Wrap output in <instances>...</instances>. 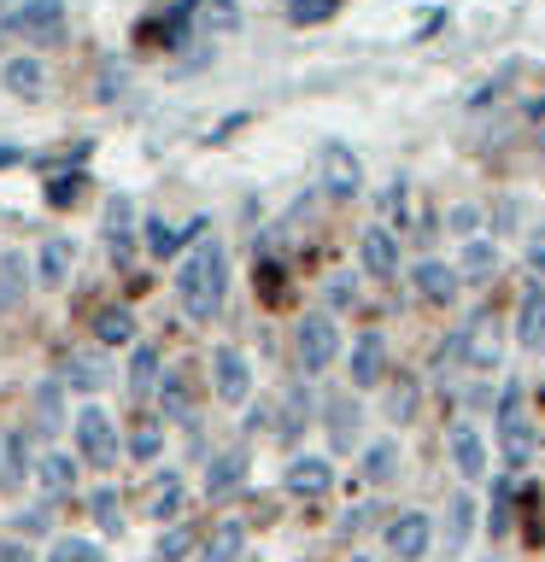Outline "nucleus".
Instances as JSON below:
<instances>
[{"instance_id": "obj_1", "label": "nucleus", "mask_w": 545, "mask_h": 562, "mask_svg": "<svg viewBox=\"0 0 545 562\" xmlns=\"http://www.w3.org/2000/svg\"><path fill=\"white\" fill-rule=\"evenodd\" d=\"M223 293H229V252L218 240H200L176 270V299H182L188 323H211L223 311Z\"/></svg>"}, {"instance_id": "obj_2", "label": "nucleus", "mask_w": 545, "mask_h": 562, "mask_svg": "<svg viewBox=\"0 0 545 562\" xmlns=\"http://www.w3.org/2000/svg\"><path fill=\"white\" fill-rule=\"evenodd\" d=\"M499 457L510 469H522L534 457V416H527V393L516 381L499 393Z\"/></svg>"}, {"instance_id": "obj_3", "label": "nucleus", "mask_w": 545, "mask_h": 562, "mask_svg": "<svg viewBox=\"0 0 545 562\" xmlns=\"http://www.w3.org/2000/svg\"><path fill=\"white\" fill-rule=\"evenodd\" d=\"M123 457V439L112 428V416L100 404H82L77 411V463H94V469H118Z\"/></svg>"}, {"instance_id": "obj_4", "label": "nucleus", "mask_w": 545, "mask_h": 562, "mask_svg": "<svg viewBox=\"0 0 545 562\" xmlns=\"http://www.w3.org/2000/svg\"><path fill=\"white\" fill-rule=\"evenodd\" d=\"M293 351H299V369H305V375H323V369L341 358V328H334V316L311 311L305 323L293 328Z\"/></svg>"}, {"instance_id": "obj_5", "label": "nucleus", "mask_w": 545, "mask_h": 562, "mask_svg": "<svg viewBox=\"0 0 545 562\" xmlns=\"http://www.w3.org/2000/svg\"><path fill=\"white\" fill-rule=\"evenodd\" d=\"M7 30L18 42H59L65 35V0H24L18 12H7Z\"/></svg>"}, {"instance_id": "obj_6", "label": "nucleus", "mask_w": 545, "mask_h": 562, "mask_svg": "<svg viewBox=\"0 0 545 562\" xmlns=\"http://www.w3.org/2000/svg\"><path fill=\"white\" fill-rule=\"evenodd\" d=\"M387 557H399V562H422L429 557V544H434V521L422 516V509H399L393 521H387Z\"/></svg>"}, {"instance_id": "obj_7", "label": "nucleus", "mask_w": 545, "mask_h": 562, "mask_svg": "<svg viewBox=\"0 0 545 562\" xmlns=\"http://www.w3.org/2000/svg\"><path fill=\"white\" fill-rule=\"evenodd\" d=\"M211 386H218L223 404H246L253 398V363H246L235 346H218L211 351Z\"/></svg>"}, {"instance_id": "obj_8", "label": "nucleus", "mask_w": 545, "mask_h": 562, "mask_svg": "<svg viewBox=\"0 0 545 562\" xmlns=\"http://www.w3.org/2000/svg\"><path fill=\"white\" fill-rule=\"evenodd\" d=\"M316 165H323V188L334 193V200H352V193L364 188V165H358V153H352L346 140H329Z\"/></svg>"}, {"instance_id": "obj_9", "label": "nucleus", "mask_w": 545, "mask_h": 562, "mask_svg": "<svg viewBox=\"0 0 545 562\" xmlns=\"http://www.w3.org/2000/svg\"><path fill=\"white\" fill-rule=\"evenodd\" d=\"M358 263H364V276H376V281H393L399 276V240H393V228H364V240H358Z\"/></svg>"}, {"instance_id": "obj_10", "label": "nucleus", "mask_w": 545, "mask_h": 562, "mask_svg": "<svg viewBox=\"0 0 545 562\" xmlns=\"http://www.w3.org/2000/svg\"><path fill=\"white\" fill-rule=\"evenodd\" d=\"M323 422H329V446L334 451H352L364 439V411H358V398H352V393H334L323 404Z\"/></svg>"}, {"instance_id": "obj_11", "label": "nucleus", "mask_w": 545, "mask_h": 562, "mask_svg": "<svg viewBox=\"0 0 545 562\" xmlns=\"http://www.w3.org/2000/svg\"><path fill=\"white\" fill-rule=\"evenodd\" d=\"M281 486H288L293 498H323V492L334 486V463L329 457H293L288 474H281Z\"/></svg>"}, {"instance_id": "obj_12", "label": "nucleus", "mask_w": 545, "mask_h": 562, "mask_svg": "<svg viewBox=\"0 0 545 562\" xmlns=\"http://www.w3.org/2000/svg\"><path fill=\"white\" fill-rule=\"evenodd\" d=\"M516 346H522V351H540V346H545V281H527V288H522Z\"/></svg>"}, {"instance_id": "obj_13", "label": "nucleus", "mask_w": 545, "mask_h": 562, "mask_svg": "<svg viewBox=\"0 0 545 562\" xmlns=\"http://www.w3.org/2000/svg\"><path fill=\"white\" fill-rule=\"evenodd\" d=\"M387 381V340L381 334H358L352 340V386H381Z\"/></svg>"}, {"instance_id": "obj_14", "label": "nucleus", "mask_w": 545, "mask_h": 562, "mask_svg": "<svg viewBox=\"0 0 545 562\" xmlns=\"http://www.w3.org/2000/svg\"><path fill=\"white\" fill-rule=\"evenodd\" d=\"M130 240H135V200L130 193H112L105 200V246H112L118 263H130Z\"/></svg>"}, {"instance_id": "obj_15", "label": "nucleus", "mask_w": 545, "mask_h": 562, "mask_svg": "<svg viewBox=\"0 0 545 562\" xmlns=\"http://www.w3.org/2000/svg\"><path fill=\"white\" fill-rule=\"evenodd\" d=\"M457 288H464V276H457V263H440V258L416 263V293L429 299V305H452V299H457Z\"/></svg>"}, {"instance_id": "obj_16", "label": "nucleus", "mask_w": 545, "mask_h": 562, "mask_svg": "<svg viewBox=\"0 0 545 562\" xmlns=\"http://www.w3.org/2000/svg\"><path fill=\"white\" fill-rule=\"evenodd\" d=\"M446 446H452V469L464 474V481H481V474L492 469V463H487V439L475 434V428H452Z\"/></svg>"}, {"instance_id": "obj_17", "label": "nucleus", "mask_w": 545, "mask_h": 562, "mask_svg": "<svg viewBox=\"0 0 545 562\" xmlns=\"http://www.w3.org/2000/svg\"><path fill=\"white\" fill-rule=\"evenodd\" d=\"M464 369H475V375H492V369H499V328H492V316H475L469 323Z\"/></svg>"}, {"instance_id": "obj_18", "label": "nucleus", "mask_w": 545, "mask_h": 562, "mask_svg": "<svg viewBox=\"0 0 545 562\" xmlns=\"http://www.w3.org/2000/svg\"><path fill=\"white\" fill-rule=\"evenodd\" d=\"M200 562H246V527L241 521H218L200 539Z\"/></svg>"}, {"instance_id": "obj_19", "label": "nucleus", "mask_w": 545, "mask_h": 562, "mask_svg": "<svg viewBox=\"0 0 545 562\" xmlns=\"http://www.w3.org/2000/svg\"><path fill=\"white\" fill-rule=\"evenodd\" d=\"M35 481H42V498H47V504L70 498V486H77V457H59V451H47L42 463H35Z\"/></svg>"}, {"instance_id": "obj_20", "label": "nucleus", "mask_w": 545, "mask_h": 562, "mask_svg": "<svg viewBox=\"0 0 545 562\" xmlns=\"http://www.w3.org/2000/svg\"><path fill=\"white\" fill-rule=\"evenodd\" d=\"M0 88H12L18 100H42V88H47L42 59H7L0 65Z\"/></svg>"}, {"instance_id": "obj_21", "label": "nucleus", "mask_w": 545, "mask_h": 562, "mask_svg": "<svg viewBox=\"0 0 545 562\" xmlns=\"http://www.w3.org/2000/svg\"><path fill=\"white\" fill-rule=\"evenodd\" d=\"M70 263H77V246H70L65 235H53V240H42V252H35V281L59 288V281L70 276Z\"/></svg>"}, {"instance_id": "obj_22", "label": "nucleus", "mask_w": 545, "mask_h": 562, "mask_svg": "<svg viewBox=\"0 0 545 562\" xmlns=\"http://www.w3.org/2000/svg\"><path fill=\"white\" fill-rule=\"evenodd\" d=\"M30 481V446L24 434H0V492H18Z\"/></svg>"}, {"instance_id": "obj_23", "label": "nucleus", "mask_w": 545, "mask_h": 562, "mask_svg": "<svg viewBox=\"0 0 545 562\" xmlns=\"http://www.w3.org/2000/svg\"><path fill=\"white\" fill-rule=\"evenodd\" d=\"M246 481V451H223V457H211V469H205V498H229Z\"/></svg>"}, {"instance_id": "obj_24", "label": "nucleus", "mask_w": 545, "mask_h": 562, "mask_svg": "<svg viewBox=\"0 0 545 562\" xmlns=\"http://www.w3.org/2000/svg\"><path fill=\"white\" fill-rule=\"evenodd\" d=\"M105 381H112V369H105V358H100V351H70L65 386H77V393H100Z\"/></svg>"}, {"instance_id": "obj_25", "label": "nucleus", "mask_w": 545, "mask_h": 562, "mask_svg": "<svg viewBox=\"0 0 545 562\" xmlns=\"http://www.w3.org/2000/svg\"><path fill=\"white\" fill-rule=\"evenodd\" d=\"M94 340L100 346H135V311L130 305H105L94 316Z\"/></svg>"}, {"instance_id": "obj_26", "label": "nucleus", "mask_w": 545, "mask_h": 562, "mask_svg": "<svg viewBox=\"0 0 545 562\" xmlns=\"http://www.w3.org/2000/svg\"><path fill=\"white\" fill-rule=\"evenodd\" d=\"M158 381H165V369H158V346H135L130 351V393L135 398H153Z\"/></svg>"}, {"instance_id": "obj_27", "label": "nucleus", "mask_w": 545, "mask_h": 562, "mask_svg": "<svg viewBox=\"0 0 545 562\" xmlns=\"http://www.w3.org/2000/svg\"><path fill=\"white\" fill-rule=\"evenodd\" d=\"M469 533H475V498L457 492V498H446V551L457 557L469 544Z\"/></svg>"}, {"instance_id": "obj_28", "label": "nucleus", "mask_w": 545, "mask_h": 562, "mask_svg": "<svg viewBox=\"0 0 545 562\" xmlns=\"http://www.w3.org/2000/svg\"><path fill=\"white\" fill-rule=\"evenodd\" d=\"M457 276H464V281H492V276H499V246H492V240H464Z\"/></svg>"}, {"instance_id": "obj_29", "label": "nucleus", "mask_w": 545, "mask_h": 562, "mask_svg": "<svg viewBox=\"0 0 545 562\" xmlns=\"http://www.w3.org/2000/svg\"><path fill=\"white\" fill-rule=\"evenodd\" d=\"M364 481H369V486L399 481V439H376V446L364 451Z\"/></svg>"}, {"instance_id": "obj_30", "label": "nucleus", "mask_w": 545, "mask_h": 562, "mask_svg": "<svg viewBox=\"0 0 545 562\" xmlns=\"http://www.w3.org/2000/svg\"><path fill=\"white\" fill-rule=\"evenodd\" d=\"M193 24H200L205 35H229L241 24V7L235 0H193Z\"/></svg>"}, {"instance_id": "obj_31", "label": "nucleus", "mask_w": 545, "mask_h": 562, "mask_svg": "<svg viewBox=\"0 0 545 562\" xmlns=\"http://www.w3.org/2000/svg\"><path fill=\"white\" fill-rule=\"evenodd\" d=\"M147 516L153 521H176V516H182V481H176V474H158V481H153Z\"/></svg>"}, {"instance_id": "obj_32", "label": "nucleus", "mask_w": 545, "mask_h": 562, "mask_svg": "<svg viewBox=\"0 0 545 562\" xmlns=\"http://www.w3.org/2000/svg\"><path fill=\"white\" fill-rule=\"evenodd\" d=\"M158 404H165L170 422H188L193 416V393H188L182 369H165V381H158Z\"/></svg>"}, {"instance_id": "obj_33", "label": "nucleus", "mask_w": 545, "mask_h": 562, "mask_svg": "<svg viewBox=\"0 0 545 562\" xmlns=\"http://www.w3.org/2000/svg\"><path fill=\"white\" fill-rule=\"evenodd\" d=\"M200 228H205V217H193L188 228H170L165 217H147V246H153V252H158V258H170V252H176V246H182L188 235H200Z\"/></svg>"}, {"instance_id": "obj_34", "label": "nucleus", "mask_w": 545, "mask_h": 562, "mask_svg": "<svg viewBox=\"0 0 545 562\" xmlns=\"http://www.w3.org/2000/svg\"><path fill=\"white\" fill-rule=\"evenodd\" d=\"M311 422V393L305 386H288V398H281V422H276V434L281 439H299V428Z\"/></svg>"}, {"instance_id": "obj_35", "label": "nucleus", "mask_w": 545, "mask_h": 562, "mask_svg": "<svg viewBox=\"0 0 545 562\" xmlns=\"http://www.w3.org/2000/svg\"><path fill=\"white\" fill-rule=\"evenodd\" d=\"M416 404H422V386H416L411 375L387 381V416H393V422H411V416H416Z\"/></svg>"}, {"instance_id": "obj_36", "label": "nucleus", "mask_w": 545, "mask_h": 562, "mask_svg": "<svg viewBox=\"0 0 545 562\" xmlns=\"http://www.w3.org/2000/svg\"><path fill=\"white\" fill-rule=\"evenodd\" d=\"M24 305V258L7 252L0 258V311H18Z\"/></svg>"}, {"instance_id": "obj_37", "label": "nucleus", "mask_w": 545, "mask_h": 562, "mask_svg": "<svg viewBox=\"0 0 545 562\" xmlns=\"http://www.w3.org/2000/svg\"><path fill=\"white\" fill-rule=\"evenodd\" d=\"M158 451H165V428H158V422H135V434H130V457H135V463H153Z\"/></svg>"}, {"instance_id": "obj_38", "label": "nucleus", "mask_w": 545, "mask_h": 562, "mask_svg": "<svg viewBox=\"0 0 545 562\" xmlns=\"http://www.w3.org/2000/svg\"><path fill=\"white\" fill-rule=\"evenodd\" d=\"M42 562H100V544L94 539H53Z\"/></svg>"}, {"instance_id": "obj_39", "label": "nucleus", "mask_w": 545, "mask_h": 562, "mask_svg": "<svg viewBox=\"0 0 545 562\" xmlns=\"http://www.w3.org/2000/svg\"><path fill=\"white\" fill-rule=\"evenodd\" d=\"M35 428H65V416H59V386H42V393H35Z\"/></svg>"}, {"instance_id": "obj_40", "label": "nucleus", "mask_w": 545, "mask_h": 562, "mask_svg": "<svg viewBox=\"0 0 545 562\" xmlns=\"http://www.w3.org/2000/svg\"><path fill=\"white\" fill-rule=\"evenodd\" d=\"M82 182H88L82 170H65V176H53V182H47V205H70V200L82 193Z\"/></svg>"}, {"instance_id": "obj_41", "label": "nucleus", "mask_w": 545, "mask_h": 562, "mask_svg": "<svg viewBox=\"0 0 545 562\" xmlns=\"http://www.w3.org/2000/svg\"><path fill=\"white\" fill-rule=\"evenodd\" d=\"M182 551H193V527H165V539H158V562H182Z\"/></svg>"}, {"instance_id": "obj_42", "label": "nucleus", "mask_w": 545, "mask_h": 562, "mask_svg": "<svg viewBox=\"0 0 545 562\" xmlns=\"http://www.w3.org/2000/svg\"><path fill=\"white\" fill-rule=\"evenodd\" d=\"M334 7H341V0H293L288 18H293V24H323V18H329Z\"/></svg>"}, {"instance_id": "obj_43", "label": "nucleus", "mask_w": 545, "mask_h": 562, "mask_svg": "<svg viewBox=\"0 0 545 562\" xmlns=\"http://www.w3.org/2000/svg\"><path fill=\"white\" fill-rule=\"evenodd\" d=\"M94 516H100L105 533H118V527H123V516H118V492H112V486H100V492H94Z\"/></svg>"}, {"instance_id": "obj_44", "label": "nucleus", "mask_w": 545, "mask_h": 562, "mask_svg": "<svg viewBox=\"0 0 545 562\" xmlns=\"http://www.w3.org/2000/svg\"><path fill=\"white\" fill-rule=\"evenodd\" d=\"M446 223H452V235L475 240V223H481V211H475V205H452V211H446Z\"/></svg>"}, {"instance_id": "obj_45", "label": "nucleus", "mask_w": 545, "mask_h": 562, "mask_svg": "<svg viewBox=\"0 0 545 562\" xmlns=\"http://www.w3.org/2000/svg\"><path fill=\"white\" fill-rule=\"evenodd\" d=\"M510 527V486L499 481V492H492V533H504Z\"/></svg>"}, {"instance_id": "obj_46", "label": "nucleus", "mask_w": 545, "mask_h": 562, "mask_svg": "<svg viewBox=\"0 0 545 562\" xmlns=\"http://www.w3.org/2000/svg\"><path fill=\"white\" fill-rule=\"evenodd\" d=\"M123 94V65H105L100 70V100H118Z\"/></svg>"}, {"instance_id": "obj_47", "label": "nucleus", "mask_w": 545, "mask_h": 562, "mask_svg": "<svg viewBox=\"0 0 545 562\" xmlns=\"http://www.w3.org/2000/svg\"><path fill=\"white\" fill-rule=\"evenodd\" d=\"M0 562H35V551H30V544H18V539H7V544H0Z\"/></svg>"}, {"instance_id": "obj_48", "label": "nucleus", "mask_w": 545, "mask_h": 562, "mask_svg": "<svg viewBox=\"0 0 545 562\" xmlns=\"http://www.w3.org/2000/svg\"><path fill=\"white\" fill-rule=\"evenodd\" d=\"M527 263H534V270H545V235H527Z\"/></svg>"}, {"instance_id": "obj_49", "label": "nucleus", "mask_w": 545, "mask_h": 562, "mask_svg": "<svg viewBox=\"0 0 545 562\" xmlns=\"http://www.w3.org/2000/svg\"><path fill=\"white\" fill-rule=\"evenodd\" d=\"M0 165H18V153H12V147H0Z\"/></svg>"}, {"instance_id": "obj_50", "label": "nucleus", "mask_w": 545, "mask_h": 562, "mask_svg": "<svg viewBox=\"0 0 545 562\" xmlns=\"http://www.w3.org/2000/svg\"><path fill=\"white\" fill-rule=\"evenodd\" d=\"M352 562H369V557H352Z\"/></svg>"}]
</instances>
